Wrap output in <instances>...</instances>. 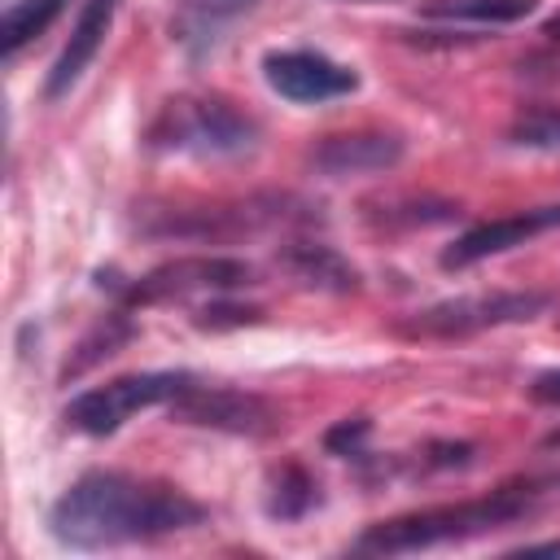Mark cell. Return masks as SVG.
Segmentation results:
<instances>
[{
  "instance_id": "obj_1",
  "label": "cell",
  "mask_w": 560,
  "mask_h": 560,
  "mask_svg": "<svg viewBox=\"0 0 560 560\" xmlns=\"http://www.w3.org/2000/svg\"><path fill=\"white\" fill-rule=\"evenodd\" d=\"M206 508L166 481H144L118 468H92L74 477L48 508V534L74 551H109L131 542H158L206 525Z\"/></svg>"
},
{
  "instance_id": "obj_2",
  "label": "cell",
  "mask_w": 560,
  "mask_h": 560,
  "mask_svg": "<svg viewBox=\"0 0 560 560\" xmlns=\"http://www.w3.org/2000/svg\"><path fill=\"white\" fill-rule=\"evenodd\" d=\"M551 499H560V472H542V477H516L494 486L481 499H459V503H433V508H416L389 521H376L359 534L354 551L368 556H407V551H429V547H446V542H468L508 525H521L529 516H538Z\"/></svg>"
},
{
  "instance_id": "obj_3",
  "label": "cell",
  "mask_w": 560,
  "mask_h": 560,
  "mask_svg": "<svg viewBox=\"0 0 560 560\" xmlns=\"http://www.w3.org/2000/svg\"><path fill=\"white\" fill-rule=\"evenodd\" d=\"M153 153L188 158H245L258 149V122L223 96H179L158 109L144 131Z\"/></svg>"
},
{
  "instance_id": "obj_4",
  "label": "cell",
  "mask_w": 560,
  "mask_h": 560,
  "mask_svg": "<svg viewBox=\"0 0 560 560\" xmlns=\"http://www.w3.org/2000/svg\"><path fill=\"white\" fill-rule=\"evenodd\" d=\"M319 206H306L298 197H249L232 206H175V210H149L140 219V232L153 241H236L245 232L267 228H311L319 223Z\"/></svg>"
},
{
  "instance_id": "obj_5",
  "label": "cell",
  "mask_w": 560,
  "mask_h": 560,
  "mask_svg": "<svg viewBox=\"0 0 560 560\" xmlns=\"http://www.w3.org/2000/svg\"><path fill=\"white\" fill-rule=\"evenodd\" d=\"M254 280H258V271L245 258H228V254L171 258L131 280H118L114 271H96V289H109L122 306H158V302H175V298H192V293H232Z\"/></svg>"
},
{
  "instance_id": "obj_6",
  "label": "cell",
  "mask_w": 560,
  "mask_h": 560,
  "mask_svg": "<svg viewBox=\"0 0 560 560\" xmlns=\"http://www.w3.org/2000/svg\"><path fill=\"white\" fill-rule=\"evenodd\" d=\"M192 381H197L192 372H131V376H114L105 385H92V389L74 394L61 407V424L70 433H83V438H109L136 411L175 402Z\"/></svg>"
},
{
  "instance_id": "obj_7",
  "label": "cell",
  "mask_w": 560,
  "mask_h": 560,
  "mask_svg": "<svg viewBox=\"0 0 560 560\" xmlns=\"http://www.w3.org/2000/svg\"><path fill=\"white\" fill-rule=\"evenodd\" d=\"M547 306H551V293L542 289H499V293H468V298L433 302L424 311H411L394 328L402 337H472L486 328L538 319Z\"/></svg>"
},
{
  "instance_id": "obj_8",
  "label": "cell",
  "mask_w": 560,
  "mask_h": 560,
  "mask_svg": "<svg viewBox=\"0 0 560 560\" xmlns=\"http://www.w3.org/2000/svg\"><path fill=\"white\" fill-rule=\"evenodd\" d=\"M171 420L197 424V429H214V433H236V438H267V433H276L280 411L262 394L192 381L171 402Z\"/></svg>"
},
{
  "instance_id": "obj_9",
  "label": "cell",
  "mask_w": 560,
  "mask_h": 560,
  "mask_svg": "<svg viewBox=\"0 0 560 560\" xmlns=\"http://www.w3.org/2000/svg\"><path fill=\"white\" fill-rule=\"evenodd\" d=\"M262 79L271 92H280L293 105H324L337 96H350L359 88V74L341 61H332L319 48H276L262 57Z\"/></svg>"
},
{
  "instance_id": "obj_10",
  "label": "cell",
  "mask_w": 560,
  "mask_h": 560,
  "mask_svg": "<svg viewBox=\"0 0 560 560\" xmlns=\"http://www.w3.org/2000/svg\"><path fill=\"white\" fill-rule=\"evenodd\" d=\"M560 228V201L556 206H529V210H516V214H503V219H486L468 232H459L446 249H442V267L446 271H459V267H472L481 258H494V254H508L542 232Z\"/></svg>"
},
{
  "instance_id": "obj_11",
  "label": "cell",
  "mask_w": 560,
  "mask_h": 560,
  "mask_svg": "<svg viewBox=\"0 0 560 560\" xmlns=\"http://www.w3.org/2000/svg\"><path fill=\"white\" fill-rule=\"evenodd\" d=\"M402 153L407 144L394 131H341V136H324L311 149V171L324 179L376 175V171H394Z\"/></svg>"
},
{
  "instance_id": "obj_12",
  "label": "cell",
  "mask_w": 560,
  "mask_h": 560,
  "mask_svg": "<svg viewBox=\"0 0 560 560\" xmlns=\"http://www.w3.org/2000/svg\"><path fill=\"white\" fill-rule=\"evenodd\" d=\"M118 9H122V0H83L79 18H74V26H70V39L61 44V52H57L48 79H44V96H48V101L70 96V88H74V83L83 79V70L96 61V52H101V44H105V35H109Z\"/></svg>"
},
{
  "instance_id": "obj_13",
  "label": "cell",
  "mask_w": 560,
  "mask_h": 560,
  "mask_svg": "<svg viewBox=\"0 0 560 560\" xmlns=\"http://www.w3.org/2000/svg\"><path fill=\"white\" fill-rule=\"evenodd\" d=\"M254 9H258V0H179L171 13V39L188 61H201Z\"/></svg>"
},
{
  "instance_id": "obj_14",
  "label": "cell",
  "mask_w": 560,
  "mask_h": 560,
  "mask_svg": "<svg viewBox=\"0 0 560 560\" xmlns=\"http://www.w3.org/2000/svg\"><path fill=\"white\" fill-rule=\"evenodd\" d=\"M276 262H280L298 284L319 289V293H359V284H363L359 267H350L328 241H311V236L289 241V245H280Z\"/></svg>"
},
{
  "instance_id": "obj_15",
  "label": "cell",
  "mask_w": 560,
  "mask_h": 560,
  "mask_svg": "<svg viewBox=\"0 0 560 560\" xmlns=\"http://www.w3.org/2000/svg\"><path fill=\"white\" fill-rule=\"evenodd\" d=\"M459 214L455 201L446 197H394V201H368L363 219L381 232H411V228H438Z\"/></svg>"
},
{
  "instance_id": "obj_16",
  "label": "cell",
  "mask_w": 560,
  "mask_h": 560,
  "mask_svg": "<svg viewBox=\"0 0 560 560\" xmlns=\"http://www.w3.org/2000/svg\"><path fill=\"white\" fill-rule=\"evenodd\" d=\"M262 508H267V516H271V521H302L306 512H315V508H319V481H315L302 464H293V459H289V464L271 468Z\"/></svg>"
},
{
  "instance_id": "obj_17",
  "label": "cell",
  "mask_w": 560,
  "mask_h": 560,
  "mask_svg": "<svg viewBox=\"0 0 560 560\" xmlns=\"http://www.w3.org/2000/svg\"><path fill=\"white\" fill-rule=\"evenodd\" d=\"M66 0H13L4 9V22H0V52L4 61H13L31 39H39L57 18H61Z\"/></svg>"
},
{
  "instance_id": "obj_18",
  "label": "cell",
  "mask_w": 560,
  "mask_h": 560,
  "mask_svg": "<svg viewBox=\"0 0 560 560\" xmlns=\"http://www.w3.org/2000/svg\"><path fill=\"white\" fill-rule=\"evenodd\" d=\"M538 9V0H429L424 18L442 22H477V26H508Z\"/></svg>"
},
{
  "instance_id": "obj_19",
  "label": "cell",
  "mask_w": 560,
  "mask_h": 560,
  "mask_svg": "<svg viewBox=\"0 0 560 560\" xmlns=\"http://www.w3.org/2000/svg\"><path fill=\"white\" fill-rule=\"evenodd\" d=\"M127 337H131V319H127L122 311H118V315H105V319L79 341V354L66 363V381H74V376H83L92 363L118 354V346H127Z\"/></svg>"
},
{
  "instance_id": "obj_20",
  "label": "cell",
  "mask_w": 560,
  "mask_h": 560,
  "mask_svg": "<svg viewBox=\"0 0 560 560\" xmlns=\"http://www.w3.org/2000/svg\"><path fill=\"white\" fill-rule=\"evenodd\" d=\"M508 144L534 149V153H560V109H547V105L521 109L508 127Z\"/></svg>"
},
{
  "instance_id": "obj_21",
  "label": "cell",
  "mask_w": 560,
  "mask_h": 560,
  "mask_svg": "<svg viewBox=\"0 0 560 560\" xmlns=\"http://www.w3.org/2000/svg\"><path fill=\"white\" fill-rule=\"evenodd\" d=\"M368 438H372V420L368 416H346L324 433V451L341 455V459H368Z\"/></svg>"
},
{
  "instance_id": "obj_22",
  "label": "cell",
  "mask_w": 560,
  "mask_h": 560,
  "mask_svg": "<svg viewBox=\"0 0 560 560\" xmlns=\"http://www.w3.org/2000/svg\"><path fill=\"white\" fill-rule=\"evenodd\" d=\"M262 319V311L258 306H236V302H210V306H201L197 311V328H245V324H258Z\"/></svg>"
},
{
  "instance_id": "obj_23",
  "label": "cell",
  "mask_w": 560,
  "mask_h": 560,
  "mask_svg": "<svg viewBox=\"0 0 560 560\" xmlns=\"http://www.w3.org/2000/svg\"><path fill=\"white\" fill-rule=\"evenodd\" d=\"M477 459V446L472 442H429L424 455H420V468H468Z\"/></svg>"
},
{
  "instance_id": "obj_24",
  "label": "cell",
  "mask_w": 560,
  "mask_h": 560,
  "mask_svg": "<svg viewBox=\"0 0 560 560\" xmlns=\"http://www.w3.org/2000/svg\"><path fill=\"white\" fill-rule=\"evenodd\" d=\"M521 74L525 79H560V44H551L547 52H534V57H525L521 61Z\"/></svg>"
},
{
  "instance_id": "obj_25",
  "label": "cell",
  "mask_w": 560,
  "mask_h": 560,
  "mask_svg": "<svg viewBox=\"0 0 560 560\" xmlns=\"http://www.w3.org/2000/svg\"><path fill=\"white\" fill-rule=\"evenodd\" d=\"M529 398H534V402H547V407H560V368L534 376V381H529Z\"/></svg>"
},
{
  "instance_id": "obj_26",
  "label": "cell",
  "mask_w": 560,
  "mask_h": 560,
  "mask_svg": "<svg viewBox=\"0 0 560 560\" xmlns=\"http://www.w3.org/2000/svg\"><path fill=\"white\" fill-rule=\"evenodd\" d=\"M521 551L525 556H560V538H551V542H525Z\"/></svg>"
},
{
  "instance_id": "obj_27",
  "label": "cell",
  "mask_w": 560,
  "mask_h": 560,
  "mask_svg": "<svg viewBox=\"0 0 560 560\" xmlns=\"http://www.w3.org/2000/svg\"><path fill=\"white\" fill-rule=\"evenodd\" d=\"M542 35H547V44H560V13H551V18L542 22Z\"/></svg>"
},
{
  "instance_id": "obj_28",
  "label": "cell",
  "mask_w": 560,
  "mask_h": 560,
  "mask_svg": "<svg viewBox=\"0 0 560 560\" xmlns=\"http://www.w3.org/2000/svg\"><path fill=\"white\" fill-rule=\"evenodd\" d=\"M542 451H560V424L542 433Z\"/></svg>"
}]
</instances>
